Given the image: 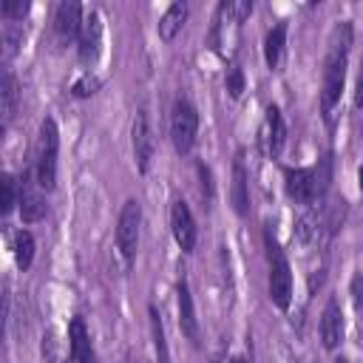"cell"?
Returning a JSON list of instances; mask_svg holds the SVG:
<instances>
[{
  "label": "cell",
  "mask_w": 363,
  "mask_h": 363,
  "mask_svg": "<svg viewBox=\"0 0 363 363\" xmlns=\"http://www.w3.org/2000/svg\"><path fill=\"white\" fill-rule=\"evenodd\" d=\"M349 51H352V23H337L329 34L326 60H323V82H320V111L326 122H332V111L343 94Z\"/></svg>",
  "instance_id": "obj_1"
},
{
  "label": "cell",
  "mask_w": 363,
  "mask_h": 363,
  "mask_svg": "<svg viewBox=\"0 0 363 363\" xmlns=\"http://www.w3.org/2000/svg\"><path fill=\"white\" fill-rule=\"evenodd\" d=\"M329 156L315 167H284L286 196L298 204H315L329 187Z\"/></svg>",
  "instance_id": "obj_2"
},
{
  "label": "cell",
  "mask_w": 363,
  "mask_h": 363,
  "mask_svg": "<svg viewBox=\"0 0 363 363\" xmlns=\"http://www.w3.org/2000/svg\"><path fill=\"white\" fill-rule=\"evenodd\" d=\"M57 153H60V130L51 116L43 119L40 136H37V159H34V176L40 190H54L57 184Z\"/></svg>",
  "instance_id": "obj_3"
},
{
  "label": "cell",
  "mask_w": 363,
  "mask_h": 363,
  "mask_svg": "<svg viewBox=\"0 0 363 363\" xmlns=\"http://www.w3.org/2000/svg\"><path fill=\"white\" fill-rule=\"evenodd\" d=\"M264 244H267V258H269V298L278 309L286 312L292 303V267L269 230L264 233Z\"/></svg>",
  "instance_id": "obj_4"
},
{
  "label": "cell",
  "mask_w": 363,
  "mask_h": 363,
  "mask_svg": "<svg viewBox=\"0 0 363 363\" xmlns=\"http://www.w3.org/2000/svg\"><path fill=\"white\" fill-rule=\"evenodd\" d=\"M196 136H199V111L196 105L187 99V96H179L173 102V111H170V139H173V147L187 156L196 145Z\"/></svg>",
  "instance_id": "obj_5"
},
{
  "label": "cell",
  "mask_w": 363,
  "mask_h": 363,
  "mask_svg": "<svg viewBox=\"0 0 363 363\" xmlns=\"http://www.w3.org/2000/svg\"><path fill=\"white\" fill-rule=\"evenodd\" d=\"M139 227H142V207L136 199H128L116 218V247L125 264H133L139 250Z\"/></svg>",
  "instance_id": "obj_6"
},
{
  "label": "cell",
  "mask_w": 363,
  "mask_h": 363,
  "mask_svg": "<svg viewBox=\"0 0 363 363\" xmlns=\"http://www.w3.org/2000/svg\"><path fill=\"white\" fill-rule=\"evenodd\" d=\"M258 142H261V150L269 156V159H278L284 145H286V122H284V113L278 105H269L267 113H264V122H261V130H258Z\"/></svg>",
  "instance_id": "obj_7"
},
{
  "label": "cell",
  "mask_w": 363,
  "mask_h": 363,
  "mask_svg": "<svg viewBox=\"0 0 363 363\" xmlns=\"http://www.w3.org/2000/svg\"><path fill=\"white\" fill-rule=\"evenodd\" d=\"M130 145H133V159H136L139 173H147L150 170V162H153V128H150L147 108H139L136 116H133Z\"/></svg>",
  "instance_id": "obj_8"
},
{
  "label": "cell",
  "mask_w": 363,
  "mask_h": 363,
  "mask_svg": "<svg viewBox=\"0 0 363 363\" xmlns=\"http://www.w3.org/2000/svg\"><path fill=\"white\" fill-rule=\"evenodd\" d=\"M170 230H173V238H176L182 252H193L196 250L199 227H196L193 210H190V204L184 199H176L173 207H170Z\"/></svg>",
  "instance_id": "obj_9"
},
{
  "label": "cell",
  "mask_w": 363,
  "mask_h": 363,
  "mask_svg": "<svg viewBox=\"0 0 363 363\" xmlns=\"http://www.w3.org/2000/svg\"><path fill=\"white\" fill-rule=\"evenodd\" d=\"M48 213V204L40 193V184H37V176L31 170H23V179H20V216L26 224H34L40 218H45Z\"/></svg>",
  "instance_id": "obj_10"
},
{
  "label": "cell",
  "mask_w": 363,
  "mask_h": 363,
  "mask_svg": "<svg viewBox=\"0 0 363 363\" xmlns=\"http://www.w3.org/2000/svg\"><path fill=\"white\" fill-rule=\"evenodd\" d=\"M77 45H79V60L82 62H94L99 57V51H102V17H99V11H94V9L85 11Z\"/></svg>",
  "instance_id": "obj_11"
},
{
  "label": "cell",
  "mask_w": 363,
  "mask_h": 363,
  "mask_svg": "<svg viewBox=\"0 0 363 363\" xmlns=\"http://www.w3.org/2000/svg\"><path fill=\"white\" fill-rule=\"evenodd\" d=\"M82 6L79 3H60L54 9V31H57V40L60 43H71L79 37V28H82Z\"/></svg>",
  "instance_id": "obj_12"
},
{
  "label": "cell",
  "mask_w": 363,
  "mask_h": 363,
  "mask_svg": "<svg viewBox=\"0 0 363 363\" xmlns=\"http://www.w3.org/2000/svg\"><path fill=\"white\" fill-rule=\"evenodd\" d=\"M176 301H179V329L182 335L199 346V318H196V303H193V295H190V286L184 278H179L176 284Z\"/></svg>",
  "instance_id": "obj_13"
},
{
  "label": "cell",
  "mask_w": 363,
  "mask_h": 363,
  "mask_svg": "<svg viewBox=\"0 0 363 363\" xmlns=\"http://www.w3.org/2000/svg\"><path fill=\"white\" fill-rule=\"evenodd\" d=\"M320 343L326 349H337L340 340H343V312H340V303L337 298H329L323 312H320Z\"/></svg>",
  "instance_id": "obj_14"
},
{
  "label": "cell",
  "mask_w": 363,
  "mask_h": 363,
  "mask_svg": "<svg viewBox=\"0 0 363 363\" xmlns=\"http://www.w3.org/2000/svg\"><path fill=\"white\" fill-rule=\"evenodd\" d=\"M68 349H71V363H96L94 343L82 318H71L68 323Z\"/></svg>",
  "instance_id": "obj_15"
},
{
  "label": "cell",
  "mask_w": 363,
  "mask_h": 363,
  "mask_svg": "<svg viewBox=\"0 0 363 363\" xmlns=\"http://www.w3.org/2000/svg\"><path fill=\"white\" fill-rule=\"evenodd\" d=\"M230 201H233V210L244 218L250 213V179H247V167L241 162V153L235 156L233 162V187H230Z\"/></svg>",
  "instance_id": "obj_16"
},
{
  "label": "cell",
  "mask_w": 363,
  "mask_h": 363,
  "mask_svg": "<svg viewBox=\"0 0 363 363\" xmlns=\"http://www.w3.org/2000/svg\"><path fill=\"white\" fill-rule=\"evenodd\" d=\"M286 28H289L286 20H278L267 31V37H264V60H267V65L272 71H278L281 62H284V54H286Z\"/></svg>",
  "instance_id": "obj_17"
},
{
  "label": "cell",
  "mask_w": 363,
  "mask_h": 363,
  "mask_svg": "<svg viewBox=\"0 0 363 363\" xmlns=\"http://www.w3.org/2000/svg\"><path fill=\"white\" fill-rule=\"evenodd\" d=\"M187 11H190L187 3H170V6L164 9V14L159 17V26H156V31H159V37H162L164 43H170V40L182 31V26H184V20H187Z\"/></svg>",
  "instance_id": "obj_18"
},
{
  "label": "cell",
  "mask_w": 363,
  "mask_h": 363,
  "mask_svg": "<svg viewBox=\"0 0 363 363\" xmlns=\"http://www.w3.org/2000/svg\"><path fill=\"white\" fill-rule=\"evenodd\" d=\"M0 99H3V125H9L17 113L20 105V82L11 71H3V82H0Z\"/></svg>",
  "instance_id": "obj_19"
},
{
  "label": "cell",
  "mask_w": 363,
  "mask_h": 363,
  "mask_svg": "<svg viewBox=\"0 0 363 363\" xmlns=\"http://www.w3.org/2000/svg\"><path fill=\"white\" fill-rule=\"evenodd\" d=\"M150 315V335H153V349H156V363H170V349H167V337H164V326H162V315L156 312V306L147 309Z\"/></svg>",
  "instance_id": "obj_20"
},
{
  "label": "cell",
  "mask_w": 363,
  "mask_h": 363,
  "mask_svg": "<svg viewBox=\"0 0 363 363\" xmlns=\"http://www.w3.org/2000/svg\"><path fill=\"white\" fill-rule=\"evenodd\" d=\"M14 204H20V182L11 173H3L0 176V213L9 216Z\"/></svg>",
  "instance_id": "obj_21"
},
{
  "label": "cell",
  "mask_w": 363,
  "mask_h": 363,
  "mask_svg": "<svg viewBox=\"0 0 363 363\" xmlns=\"http://www.w3.org/2000/svg\"><path fill=\"white\" fill-rule=\"evenodd\" d=\"M14 261H17V267H20L23 272L34 264V235H31L28 230H20V233L14 235Z\"/></svg>",
  "instance_id": "obj_22"
},
{
  "label": "cell",
  "mask_w": 363,
  "mask_h": 363,
  "mask_svg": "<svg viewBox=\"0 0 363 363\" xmlns=\"http://www.w3.org/2000/svg\"><path fill=\"white\" fill-rule=\"evenodd\" d=\"M250 14H252V0H230L218 6V17L221 20L227 17L230 23H244Z\"/></svg>",
  "instance_id": "obj_23"
},
{
  "label": "cell",
  "mask_w": 363,
  "mask_h": 363,
  "mask_svg": "<svg viewBox=\"0 0 363 363\" xmlns=\"http://www.w3.org/2000/svg\"><path fill=\"white\" fill-rule=\"evenodd\" d=\"M99 85H102V79L96 77V74H91V71H85L74 85H71V94L77 96V99H85V96H94L96 91H99Z\"/></svg>",
  "instance_id": "obj_24"
},
{
  "label": "cell",
  "mask_w": 363,
  "mask_h": 363,
  "mask_svg": "<svg viewBox=\"0 0 363 363\" xmlns=\"http://www.w3.org/2000/svg\"><path fill=\"white\" fill-rule=\"evenodd\" d=\"M318 216L315 213H303L301 218H298V224H295V235H298V241H312L315 235H318Z\"/></svg>",
  "instance_id": "obj_25"
},
{
  "label": "cell",
  "mask_w": 363,
  "mask_h": 363,
  "mask_svg": "<svg viewBox=\"0 0 363 363\" xmlns=\"http://www.w3.org/2000/svg\"><path fill=\"white\" fill-rule=\"evenodd\" d=\"M196 173H199V190H201V199L210 204V201L216 199V182H213V170H210L204 162H199Z\"/></svg>",
  "instance_id": "obj_26"
},
{
  "label": "cell",
  "mask_w": 363,
  "mask_h": 363,
  "mask_svg": "<svg viewBox=\"0 0 363 363\" xmlns=\"http://www.w3.org/2000/svg\"><path fill=\"white\" fill-rule=\"evenodd\" d=\"M23 43V28H20V23H6V28H3V45H6V60L17 51V45Z\"/></svg>",
  "instance_id": "obj_27"
},
{
  "label": "cell",
  "mask_w": 363,
  "mask_h": 363,
  "mask_svg": "<svg viewBox=\"0 0 363 363\" xmlns=\"http://www.w3.org/2000/svg\"><path fill=\"white\" fill-rule=\"evenodd\" d=\"M224 85H227V94H230L233 99H238V96L244 94V71H241L238 65H233V68L227 71V77H224Z\"/></svg>",
  "instance_id": "obj_28"
},
{
  "label": "cell",
  "mask_w": 363,
  "mask_h": 363,
  "mask_svg": "<svg viewBox=\"0 0 363 363\" xmlns=\"http://www.w3.org/2000/svg\"><path fill=\"white\" fill-rule=\"evenodd\" d=\"M28 11V3H23V0H3V6H0V14L6 17V20H23V14Z\"/></svg>",
  "instance_id": "obj_29"
},
{
  "label": "cell",
  "mask_w": 363,
  "mask_h": 363,
  "mask_svg": "<svg viewBox=\"0 0 363 363\" xmlns=\"http://www.w3.org/2000/svg\"><path fill=\"white\" fill-rule=\"evenodd\" d=\"M352 301H354V306L363 303V272H357L352 278Z\"/></svg>",
  "instance_id": "obj_30"
},
{
  "label": "cell",
  "mask_w": 363,
  "mask_h": 363,
  "mask_svg": "<svg viewBox=\"0 0 363 363\" xmlns=\"http://www.w3.org/2000/svg\"><path fill=\"white\" fill-rule=\"evenodd\" d=\"M354 105L363 108V65H360V74H357V88H354Z\"/></svg>",
  "instance_id": "obj_31"
},
{
  "label": "cell",
  "mask_w": 363,
  "mask_h": 363,
  "mask_svg": "<svg viewBox=\"0 0 363 363\" xmlns=\"http://www.w3.org/2000/svg\"><path fill=\"white\" fill-rule=\"evenodd\" d=\"M230 363H250L247 357H241V354H235V357H230Z\"/></svg>",
  "instance_id": "obj_32"
},
{
  "label": "cell",
  "mask_w": 363,
  "mask_h": 363,
  "mask_svg": "<svg viewBox=\"0 0 363 363\" xmlns=\"http://www.w3.org/2000/svg\"><path fill=\"white\" fill-rule=\"evenodd\" d=\"M357 182H360V190H363V164H360V170H357Z\"/></svg>",
  "instance_id": "obj_33"
},
{
  "label": "cell",
  "mask_w": 363,
  "mask_h": 363,
  "mask_svg": "<svg viewBox=\"0 0 363 363\" xmlns=\"http://www.w3.org/2000/svg\"><path fill=\"white\" fill-rule=\"evenodd\" d=\"M335 363H349V360L346 357H335Z\"/></svg>",
  "instance_id": "obj_34"
},
{
  "label": "cell",
  "mask_w": 363,
  "mask_h": 363,
  "mask_svg": "<svg viewBox=\"0 0 363 363\" xmlns=\"http://www.w3.org/2000/svg\"><path fill=\"white\" fill-rule=\"evenodd\" d=\"M125 363H133V360H130V357H125Z\"/></svg>",
  "instance_id": "obj_35"
},
{
  "label": "cell",
  "mask_w": 363,
  "mask_h": 363,
  "mask_svg": "<svg viewBox=\"0 0 363 363\" xmlns=\"http://www.w3.org/2000/svg\"><path fill=\"white\" fill-rule=\"evenodd\" d=\"M213 363H218V360H213Z\"/></svg>",
  "instance_id": "obj_36"
}]
</instances>
